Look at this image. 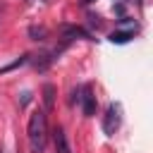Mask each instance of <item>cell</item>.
I'll return each instance as SVG.
<instances>
[{
	"instance_id": "8fae6325",
	"label": "cell",
	"mask_w": 153,
	"mask_h": 153,
	"mask_svg": "<svg viewBox=\"0 0 153 153\" xmlns=\"http://www.w3.org/2000/svg\"><path fill=\"white\" fill-rule=\"evenodd\" d=\"M0 153H2V148H0Z\"/></svg>"
},
{
	"instance_id": "277c9868",
	"label": "cell",
	"mask_w": 153,
	"mask_h": 153,
	"mask_svg": "<svg viewBox=\"0 0 153 153\" xmlns=\"http://www.w3.org/2000/svg\"><path fill=\"white\" fill-rule=\"evenodd\" d=\"M53 146H55V153H72L69 141H67V134H65L62 127H55L53 129Z\"/></svg>"
},
{
	"instance_id": "ba28073f",
	"label": "cell",
	"mask_w": 153,
	"mask_h": 153,
	"mask_svg": "<svg viewBox=\"0 0 153 153\" xmlns=\"http://www.w3.org/2000/svg\"><path fill=\"white\" fill-rule=\"evenodd\" d=\"M43 103H45V110H53V103H55V86L53 84L43 86Z\"/></svg>"
},
{
	"instance_id": "30bf717a",
	"label": "cell",
	"mask_w": 153,
	"mask_h": 153,
	"mask_svg": "<svg viewBox=\"0 0 153 153\" xmlns=\"http://www.w3.org/2000/svg\"><path fill=\"white\" fill-rule=\"evenodd\" d=\"M91 2H96V0H81V5H91Z\"/></svg>"
},
{
	"instance_id": "5b68a950",
	"label": "cell",
	"mask_w": 153,
	"mask_h": 153,
	"mask_svg": "<svg viewBox=\"0 0 153 153\" xmlns=\"http://www.w3.org/2000/svg\"><path fill=\"white\" fill-rule=\"evenodd\" d=\"M134 26H129V29H122V31H112L110 33V43H129L131 38H134Z\"/></svg>"
},
{
	"instance_id": "9c48e42d",
	"label": "cell",
	"mask_w": 153,
	"mask_h": 153,
	"mask_svg": "<svg viewBox=\"0 0 153 153\" xmlns=\"http://www.w3.org/2000/svg\"><path fill=\"white\" fill-rule=\"evenodd\" d=\"M45 33H48V31H45L43 26H31V29H29V36H31L33 41H43Z\"/></svg>"
},
{
	"instance_id": "3957f363",
	"label": "cell",
	"mask_w": 153,
	"mask_h": 153,
	"mask_svg": "<svg viewBox=\"0 0 153 153\" xmlns=\"http://www.w3.org/2000/svg\"><path fill=\"white\" fill-rule=\"evenodd\" d=\"M120 124H122V105L120 103H108L105 115H103V131H105V136H115Z\"/></svg>"
},
{
	"instance_id": "8992f818",
	"label": "cell",
	"mask_w": 153,
	"mask_h": 153,
	"mask_svg": "<svg viewBox=\"0 0 153 153\" xmlns=\"http://www.w3.org/2000/svg\"><path fill=\"white\" fill-rule=\"evenodd\" d=\"M55 55H60V50H55V53H43V55H38V57L33 60V67H36V69H48V67L53 65Z\"/></svg>"
},
{
	"instance_id": "7a4b0ae2",
	"label": "cell",
	"mask_w": 153,
	"mask_h": 153,
	"mask_svg": "<svg viewBox=\"0 0 153 153\" xmlns=\"http://www.w3.org/2000/svg\"><path fill=\"white\" fill-rule=\"evenodd\" d=\"M74 96H76V98H72V103L76 100V103L81 105L84 117H93V115H96V93H93V86H91V84H84V86H79V88L74 91Z\"/></svg>"
},
{
	"instance_id": "6da1fadb",
	"label": "cell",
	"mask_w": 153,
	"mask_h": 153,
	"mask_svg": "<svg viewBox=\"0 0 153 153\" xmlns=\"http://www.w3.org/2000/svg\"><path fill=\"white\" fill-rule=\"evenodd\" d=\"M26 139L31 146V153H43L45 143H48V120H45V110H33L26 124Z\"/></svg>"
},
{
	"instance_id": "52a82bcc",
	"label": "cell",
	"mask_w": 153,
	"mask_h": 153,
	"mask_svg": "<svg viewBox=\"0 0 153 153\" xmlns=\"http://www.w3.org/2000/svg\"><path fill=\"white\" fill-rule=\"evenodd\" d=\"M62 33H65L67 38H91V33H88V31H84L81 26H65V29H62Z\"/></svg>"
}]
</instances>
